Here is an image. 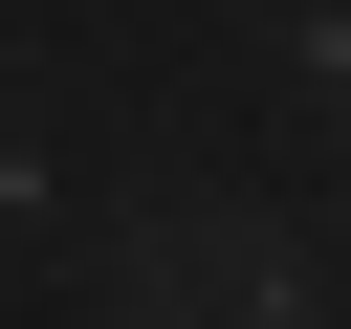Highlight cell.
<instances>
[{
  "instance_id": "6da1fadb",
  "label": "cell",
  "mask_w": 351,
  "mask_h": 329,
  "mask_svg": "<svg viewBox=\"0 0 351 329\" xmlns=\"http://www.w3.org/2000/svg\"><path fill=\"white\" fill-rule=\"evenodd\" d=\"M132 329H285V241L263 219H176L132 263Z\"/></svg>"
}]
</instances>
